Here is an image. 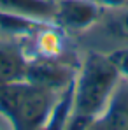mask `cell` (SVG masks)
<instances>
[{"label": "cell", "mask_w": 128, "mask_h": 130, "mask_svg": "<svg viewBox=\"0 0 128 130\" xmlns=\"http://www.w3.org/2000/svg\"><path fill=\"white\" fill-rule=\"evenodd\" d=\"M119 79L121 74L105 53L81 51L74 79V109L65 130L91 128L95 120L104 112Z\"/></svg>", "instance_id": "obj_1"}, {"label": "cell", "mask_w": 128, "mask_h": 130, "mask_svg": "<svg viewBox=\"0 0 128 130\" xmlns=\"http://www.w3.org/2000/svg\"><path fill=\"white\" fill-rule=\"evenodd\" d=\"M60 93L28 83L26 79L0 85V118L12 130L46 128Z\"/></svg>", "instance_id": "obj_2"}, {"label": "cell", "mask_w": 128, "mask_h": 130, "mask_svg": "<svg viewBox=\"0 0 128 130\" xmlns=\"http://www.w3.org/2000/svg\"><path fill=\"white\" fill-rule=\"evenodd\" d=\"M20 44L28 62L56 60L79 65L81 60V51L74 39L53 21L39 23L28 35L20 39Z\"/></svg>", "instance_id": "obj_3"}, {"label": "cell", "mask_w": 128, "mask_h": 130, "mask_svg": "<svg viewBox=\"0 0 128 130\" xmlns=\"http://www.w3.org/2000/svg\"><path fill=\"white\" fill-rule=\"evenodd\" d=\"M79 51L111 53L128 46V4L121 7L102 9L100 16L88 30L74 39Z\"/></svg>", "instance_id": "obj_4"}, {"label": "cell", "mask_w": 128, "mask_h": 130, "mask_svg": "<svg viewBox=\"0 0 128 130\" xmlns=\"http://www.w3.org/2000/svg\"><path fill=\"white\" fill-rule=\"evenodd\" d=\"M102 9L95 0H54L53 23L76 39L97 21Z\"/></svg>", "instance_id": "obj_5"}, {"label": "cell", "mask_w": 128, "mask_h": 130, "mask_svg": "<svg viewBox=\"0 0 128 130\" xmlns=\"http://www.w3.org/2000/svg\"><path fill=\"white\" fill-rule=\"evenodd\" d=\"M77 65L56 60H32L26 65L25 79L54 93H62L76 79Z\"/></svg>", "instance_id": "obj_6"}, {"label": "cell", "mask_w": 128, "mask_h": 130, "mask_svg": "<svg viewBox=\"0 0 128 130\" xmlns=\"http://www.w3.org/2000/svg\"><path fill=\"white\" fill-rule=\"evenodd\" d=\"M91 130H128V79L116 85L104 112L95 120Z\"/></svg>", "instance_id": "obj_7"}, {"label": "cell", "mask_w": 128, "mask_h": 130, "mask_svg": "<svg viewBox=\"0 0 128 130\" xmlns=\"http://www.w3.org/2000/svg\"><path fill=\"white\" fill-rule=\"evenodd\" d=\"M28 60L23 55L20 41L0 37V85L25 79Z\"/></svg>", "instance_id": "obj_8"}, {"label": "cell", "mask_w": 128, "mask_h": 130, "mask_svg": "<svg viewBox=\"0 0 128 130\" xmlns=\"http://www.w3.org/2000/svg\"><path fill=\"white\" fill-rule=\"evenodd\" d=\"M0 11L33 21H53L54 0H0Z\"/></svg>", "instance_id": "obj_9"}, {"label": "cell", "mask_w": 128, "mask_h": 130, "mask_svg": "<svg viewBox=\"0 0 128 130\" xmlns=\"http://www.w3.org/2000/svg\"><path fill=\"white\" fill-rule=\"evenodd\" d=\"M39 23L42 21H33V20H28L23 16H16V14L0 11V37L20 41L25 35H28Z\"/></svg>", "instance_id": "obj_10"}, {"label": "cell", "mask_w": 128, "mask_h": 130, "mask_svg": "<svg viewBox=\"0 0 128 130\" xmlns=\"http://www.w3.org/2000/svg\"><path fill=\"white\" fill-rule=\"evenodd\" d=\"M107 56L111 58V62L118 69V72L121 74V77H126L128 79V46L107 53Z\"/></svg>", "instance_id": "obj_11"}, {"label": "cell", "mask_w": 128, "mask_h": 130, "mask_svg": "<svg viewBox=\"0 0 128 130\" xmlns=\"http://www.w3.org/2000/svg\"><path fill=\"white\" fill-rule=\"evenodd\" d=\"M100 7L104 9H111V7H121V5H126L128 0H95Z\"/></svg>", "instance_id": "obj_12"}]
</instances>
